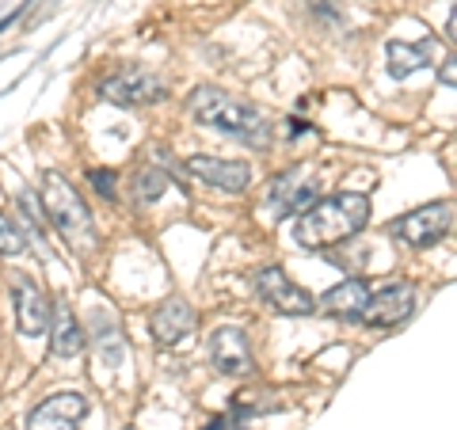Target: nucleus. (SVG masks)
Here are the masks:
<instances>
[{"label": "nucleus", "mask_w": 457, "mask_h": 430, "mask_svg": "<svg viewBox=\"0 0 457 430\" xmlns=\"http://www.w3.org/2000/svg\"><path fill=\"white\" fill-rule=\"evenodd\" d=\"M370 225V194L362 191H339L332 198H317L305 213H297L294 236L309 252H324L336 244L359 236Z\"/></svg>", "instance_id": "nucleus-1"}, {"label": "nucleus", "mask_w": 457, "mask_h": 430, "mask_svg": "<svg viewBox=\"0 0 457 430\" xmlns=\"http://www.w3.org/2000/svg\"><path fill=\"white\" fill-rule=\"evenodd\" d=\"M187 111H191V119L198 126H210V130H218V134H228V137L245 141V145H252V149L270 145L267 114L255 103H248V99H240V95H228L221 88L203 84V88H195L187 95Z\"/></svg>", "instance_id": "nucleus-2"}, {"label": "nucleus", "mask_w": 457, "mask_h": 430, "mask_svg": "<svg viewBox=\"0 0 457 430\" xmlns=\"http://www.w3.org/2000/svg\"><path fill=\"white\" fill-rule=\"evenodd\" d=\"M42 210L50 213V225L65 236V244H73V248H92L96 244L92 213L62 171H42Z\"/></svg>", "instance_id": "nucleus-3"}, {"label": "nucleus", "mask_w": 457, "mask_h": 430, "mask_svg": "<svg viewBox=\"0 0 457 430\" xmlns=\"http://www.w3.org/2000/svg\"><path fill=\"white\" fill-rule=\"evenodd\" d=\"M453 228V203H427L420 210L393 221V236L408 248H435V244Z\"/></svg>", "instance_id": "nucleus-4"}, {"label": "nucleus", "mask_w": 457, "mask_h": 430, "mask_svg": "<svg viewBox=\"0 0 457 430\" xmlns=\"http://www.w3.org/2000/svg\"><path fill=\"white\" fill-rule=\"evenodd\" d=\"M255 294H260V301H267L275 312H282V317H312V312H317L312 294L286 278L282 267L255 270Z\"/></svg>", "instance_id": "nucleus-5"}, {"label": "nucleus", "mask_w": 457, "mask_h": 430, "mask_svg": "<svg viewBox=\"0 0 457 430\" xmlns=\"http://www.w3.org/2000/svg\"><path fill=\"white\" fill-rule=\"evenodd\" d=\"M99 95L119 107H145L164 99V80L145 73V69H119V73H111L99 84Z\"/></svg>", "instance_id": "nucleus-6"}, {"label": "nucleus", "mask_w": 457, "mask_h": 430, "mask_svg": "<svg viewBox=\"0 0 457 430\" xmlns=\"http://www.w3.org/2000/svg\"><path fill=\"white\" fill-rule=\"evenodd\" d=\"M270 210L282 213V218H297V213H305L312 203H317V176H312V168H290L282 171V176L270 179Z\"/></svg>", "instance_id": "nucleus-7"}, {"label": "nucleus", "mask_w": 457, "mask_h": 430, "mask_svg": "<svg viewBox=\"0 0 457 430\" xmlns=\"http://www.w3.org/2000/svg\"><path fill=\"white\" fill-rule=\"evenodd\" d=\"M183 171L195 176L198 183H206V187L228 194H240L252 183V168L245 161H225V156H187Z\"/></svg>", "instance_id": "nucleus-8"}, {"label": "nucleus", "mask_w": 457, "mask_h": 430, "mask_svg": "<svg viewBox=\"0 0 457 430\" xmlns=\"http://www.w3.org/2000/svg\"><path fill=\"white\" fill-rule=\"evenodd\" d=\"M12 301H16V327L20 335L35 339L50 327V297L31 282V275H12Z\"/></svg>", "instance_id": "nucleus-9"}, {"label": "nucleus", "mask_w": 457, "mask_h": 430, "mask_svg": "<svg viewBox=\"0 0 457 430\" xmlns=\"http://www.w3.org/2000/svg\"><path fill=\"white\" fill-rule=\"evenodd\" d=\"M411 312H416V285L393 282V285H385L381 294L366 297V309H362L359 320H366L370 327H393L400 320H408Z\"/></svg>", "instance_id": "nucleus-10"}, {"label": "nucleus", "mask_w": 457, "mask_h": 430, "mask_svg": "<svg viewBox=\"0 0 457 430\" xmlns=\"http://www.w3.org/2000/svg\"><path fill=\"white\" fill-rule=\"evenodd\" d=\"M88 415V396L84 393H57L27 415V430H80Z\"/></svg>", "instance_id": "nucleus-11"}, {"label": "nucleus", "mask_w": 457, "mask_h": 430, "mask_svg": "<svg viewBox=\"0 0 457 430\" xmlns=\"http://www.w3.org/2000/svg\"><path fill=\"white\" fill-rule=\"evenodd\" d=\"M210 362L225 377H245L252 374V343L240 327H218L210 339Z\"/></svg>", "instance_id": "nucleus-12"}, {"label": "nucleus", "mask_w": 457, "mask_h": 430, "mask_svg": "<svg viewBox=\"0 0 457 430\" xmlns=\"http://www.w3.org/2000/svg\"><path fill=\"white\" fill-rule=\"evenodd\" d=\"M195 324H198V317H195V309L183 297L161 301V305L153 309V317H149V327H153L156 343H168V347L171 343H179V339H187L195 332Z\"/></svg>", "instance_id": "nucleus-13"}, {"label": "nucleus", "mask_w": 457, "mask_h": 430, "mask_svg": "<svg viewBox=\"0 0 457 430\" xmlns=\"http://www.w3.org/2000/svg\"><path fill=\"white\" fill-rule=\"evenodd\" d=\"M366 282L362 278H343L339 285H332L320 301H317V312H324V317H339V320H359L362 309H366Z\"/></svg>", "instance_id": "nucleus-14"}, {"label": "nucleus", "mask_w": 457, "mask_h": 430, "mask_svg": "<svg viewBox=\"0 0 457 430\" xmlns=\"http://www.w3.org/2000/svg\"><path fill=\"white\" fill-rule=\"evenodd\" d=\"M50 327H54V343H50V351L57 358H77L84 351V327L77 324V312L65 305V301H57L54 312H50Z\"/></svg>", "instance_id": "nucleus-15"}, {"label": "nucleus", "mask_w": 457, "mask_h": 430, "mask_svg": "<svg viewBox=\"0 0 457 430\" xmlns=\"http://www.w3.org/2000/svg\"><path fill=\"white\" fill-rule=\"evenodd\" d=\"M427 54H431V42H423V46H411V42L393 38L389 46H385V57H389V73L396 80L408 77V73H416L420 65H427Z\"/></svg>", "instance_id": "nucleus-16"}, {"label": "nucleus", "mask_w": 457, "mask_h": 430, "mask_svg": "<svg viewBox=\"0 0 457 430\" xmlns=\"http://www.w3.org/2000/svg\"><path fill=\"white\" fill-rule=\"evenodd\" d=\"M27 252V236L23 228L8 218V213H0V255H23Z\"/></svg>", "instance_id": "nucleus-17"}, {"label": "nucleus", "mask_w": 457, "mask_h": 430, "mask_svg": "<svg viewBox=\"0 0 457 430\" xmlns=\"http://www.w3.org/2000/svg\"><path fill=\"white\" fill-rule=\"evenodd\" d=\"M164 187H168V176H164V171H141V176H134V198H141V203L156 198Z\"/></svg>", "instance_id": "nucleus-18"}, {"label": "nucleus", "mask_w": 457, "mask_h": 430, "mask_svg": "<svg viewBox=\"0 0 457 430\" xmlns=\"http://www.w3.org/2000/svg\"><path fill=\"white\" fill-rule=\"evenodd\" d=\"M88 179L96 183V191L104 194V198H114V179H119V176H114V171H92Z\"/></svg>", "instance_id": "nucleus-19"}, {"label": "nucleus", "mask_w": 457, "mask_h": 430, "mask_svg": "<svg viewBox=\"0 0 457 430\" xmlns=\"http://www.w3.org/2000/svg\"><path fill=\"white\" fill-rule=\"evenodd\" d=\"M438 77L446 84H453V57H446V69H438Z\"/></svg>", "instance_id": "nucleus-20"}, {"label": "nucleus", "mask_w": 457, "mask_h": 430, "mask_svg": "<svg viewBox=\"0 0 457 430\" xmlns=\"http://www.w3.org/2000/svg\"><path fill=\"white\" fill-rule=\"evenodd\" d=\"M206 430H225V419H218V423H210Z\"/></svg>", "instance_id": "nucleus-21"}]
</instances>
